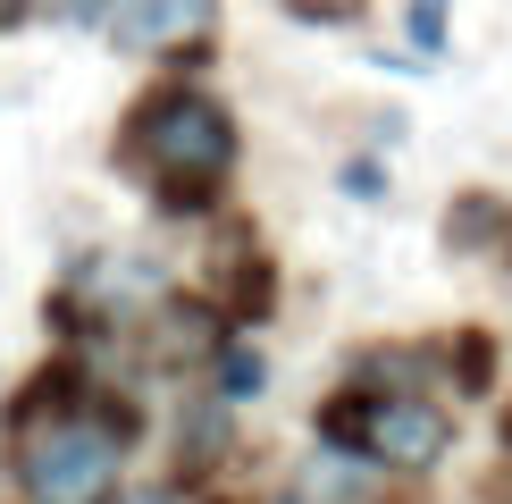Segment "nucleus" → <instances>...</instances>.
Wrapping results in <instances>:
<instances>
[{
	"instance_id": "nucleus-8",
	"label": "nucleus",
	"mask_w": 512,
	"mask_h": 504,
	"mask_svg": "<svg viewBox=\"0 0 512 504\" xmlns=\"http://www.w3.org/2000/svg\"><path fill=\"white\" fill-rule=\"evenodd\" d=\"M17 9L51 17V26H110V0H17Z\"/></svg>"
},
{
	"instance_id": "nucleus-3",
	"label": "nucleus",
	"mask_w": 512,
	"mask_h": 504,
	"mask_svg": "<svg viewBox=\"0 0 512 504\" xmlns=\"http://www.w3.org/2000/svg\"><path fill=\"white\" fill-rule=\"evenodd\" d=\"M328 446H353L378 471L420 479L454 454V412L420 387H353V395L328 404Z\"/></svg>"
},
{
	"instance_id": "nucleus-11",
	"label": "nucleus",
	"mask_w": 512,
	"mask_h": 504,
	"mask_svg": "<svg viewBox=\"0 0 512 504\" xmlns=\"http://www.w3.org/2000/svg\"><path fill=\"white\" fill-rule=\"evenodd\" d=\"M101 504H185V488H168V479H143V488H110Z\"/></svg>"
},
{
	"instance_id": "nucleus-6",
	"label": "nucleus",
	"mask_w": 512,
	"mask_h": 504,
	"mask_svg": "<svg viewBox=\"0 0 512 504\" xmlns=\"http://www.w3.org/2000/svg\"><path fill=\"white\" fill-rule=\"evenodd\" d=\"M210 378H219V404H252V395L269 387V370H261L252 345H219L210 353Z\"/></svg>"
},
{
	"instance_id": "nucleus-5",
	"label": "nucleus",
	"mask_w": 512,
	"mask_h": 504,
	"mask_svg": "<svg viewBox=\"0 0 512 504\" xmlns=\"http://www.w3.org/2000/svg\"><path fill=\"white\" fill-rule=\"evenodd\" d=\"M504 227H512V210L496 202V194H471V202H454V227H445V244L454 252H479V244H504Z\"/></svg>"
},
{
	"instance_id": "nucleus-10",
	"label": "nucleus",
	"mask_w": 512,
	"mask_h": 504,
	"mask_svg": "<svg viewBox=\"0 0 512 504\" xmlns=\"http://www.w3.org/2000/svg\"><path fill=\"white\" fill-rule=\"evenodd\" d=\"M336 194H353V202H378V194H387V168H378L370 152H353L345 168H336Z\"/></svg>"
},
{
	"instance_id": "nucleus-7",
	"label": "nucleus",
	"mask_w": 512,
	"mask_h": 504,
	"mask_svg": "<svg viewBox=\"0 0 512 504\" xmlns=\"http://www.w3.org/2000/svg\"><path fill=\"white\" fill-rule=\"evenodd\" d=\"M445 34H454V0H403V42H412L420 59H437Z\"/></svg>"
},
{
	"instance_id": "nucleus-4",
	"label": "nucleus",
	"mask_w": 512,
	"mask_h": 504,
	"mask_svg": "<svg viewBox=\"0 0 512 504\" xmlns=\"http://www.w3.org/2000/svg\"><path fill=\"white\" fill-rule=\"evenodd\" d=\"M101 34L135 59H194L219 34V0H110Z\"/></svg>"
},
{
	"instance_id": "nucleus-9",
	"label": "nucleus",
	"mask_w": 512,
	"mask_h": 504,
	"mask_svg": "<svg viewBox=\"0 0 512 504\" xmlns=\"http://www.w3.org/2000/svg\"><path fill=\"white\" fill-rule=\"evenodd\" d=\"M286 17H303V26H361V9L370 0H277Z\"/></svg>"
},
{
	"instance_id": "nucleus-2",
	"label": "nucleus",
	"mask_w": 512,
	"mask_h": 504,
	"mask_svg": "<svg viewBox=\"0 0 512 504\" xmlns=\"http://www.w3.org/2000/svg\"><path fill=\"white\" fill-rule=\"evenodd\" d=\"M118 160L160 210L194 219V210H210L227 194V177H236V160H244V135H236V118H227L219 93H202V84H160V93H143L135 110H126Z\"/></svg>"
},
{
	"instance_id": "nucleus-1",
	"label": "nucleus",
	"mask_w": 512,
	"mask_h": 504,
	"mask_svg": "<svg viewBox=\"0 0 512 504\" xmlns=\"http://www.w3.org/2000/svg\"><path fill=\"white\" fill-rule=\"evenodd\" d=\"M135 412L101 404L76 370H42L9 404V471L26 504H101L126 471Z\"/></svg>"
}]
</instances>
